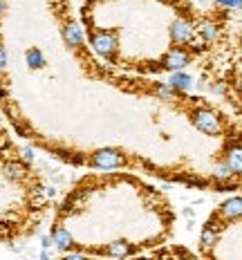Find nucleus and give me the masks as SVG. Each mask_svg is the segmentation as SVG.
Returning a JSON list of instances; mask_svg holds the SVG:
<instances>
[{"label": "nucleus", "instance_id": "8", "mask_svg": "<svg viewBox=\"0 0 242 260\" xmlns=\"http://www.w3.org/2000/svg\"><path fill=\"white\" fill-rule=\"evenodd\" d=\"M52 240H54V245H56L61 251H65V249H70L74 245V238L72 234H70L67 229H63V226H58V229H54V234H52Z\"/></svg>", "mask_w": 242, "mask_h": 260}, {"label": "nucleus", "instance_id": "7", "mask_svg": "<svg viewBox=\"0 0 242 260\" xmlns=\"http://www.w3.org/2000/svg\"><path fill=\"white\" fill-rule=\"evenodd\" d=\"M103 251L108 253V256H112V258H123V256H130L134 249H132L130 242H126V240H115V242H110L108 247H103Z\"/></svg>", "mask_w": 242, "mask_h": 260}, {"label": "nucleus", "instance_id": "17", "mask_svg": "<svg viewBox=\"0 0 242 260\" xmlns=\"http://www.w3.org/2000/svg\"><path fill=\"white\" fill-rule=\"evenodd\" d=\"M25 159L31 161V159H34V153H31V150H25Z\"/></svg>", "mask_w": 242, "mask_h": 260}, {"label": "nucleus", "instance_id": "18", "mask_svg": "<svg viewBox=\"0 0 242 260\" xmlns=\"http://www.w3.org/2000/svg\"><path fill=\"white\" fill-rule=\"evenodd\" d=\"M3 9H5V0H0V16H3Z\"/></svg>", "mask_w": 242, "mask_h": 260}, {"label": "nucleus", "instance_id": "6", "mask_svg": "<svg viewBox=\"0 0 242 260\" xmlns=\"http://www.w3.org/2000/svg\"><path fill=\"white\" fill-rule=\"evenodd\" d=\"M240 213H242V200L233 198V200H227V202L220 207V211L215 213V218H222L224 224H229L231 220H238Z\"/></svg>", "mask_w": 242, "mask_h": 260}, {"label": "nucleus", "instance_id": "2", "mask_svg": "<svg viewBox=\"0 0 242 260\" xmlns=\"http://www.w3.org/2000/svg\"><path fill=\"white\" fill-rule=\"evenodd\" d=\"M191 121L204 135H220V130H222V119L215 115L211 108H197V110H193Z\"/></svg>", "mask_w": 242, "mask_h": 260}, {"label": "nucleus", "instance_id": "9", "mask_svg": "<svg viewBox=\"0 0 242 260\" xmlns=\"http://www.w3.org/2000/svg\"><path fill=\"white\" fill-rule=\"evenodd\" d=\"M25 58H27V65H29L31 70H41L43 65H45V56H43V52L39 50V47H31V50H27Z\"/></svg>", "mask_w": 242, "mask_h": 260}, {"label": "nucleus", "instance_id": "10", "mask_svg": "<svg viewBox=\"0 0 242 260\" xmlns=\"http://www.w3.org/2000/svg\"><path fill=\"white\" fill-rule=\"evenodd\" d=\"M224 164H227L231 169V173H235V175L240 173V169H242V153H240L238 146H233V150H229L227 161H224Z\"/></svg>", "mask_w": 242, "mask_h": 260}, {"label": "nucleus", "instance_id": "13", "mask_svg": "<svg viewBox=\"0 0 242 260\" xmlns=\"http://www.w3.org/2000/svg\"><path fill=\"white\" fill-rule=\"evenodd\" d=\"M200 34L204 36V41L213 43L215 36H218V27H215L213 23H202V25H200Z\"/></svg>", "mask_w": 242, "mask_h": 260}, {"label": "nucleus", "instance_id": "14", "mask_svg": "<svg viewBox=\"0 0 242 260\" xmlns=\"http://www.w3.org/2000/svg\"><path fill=\"white\" fill-rule=\"evenodd\" d=\"M5 171H7V175H12V177H23L25 175V166H20V164H16V161H12V164H7L5 166Z\"/></svg>", "mask_w": 242, "mask_h": 260}, {"label": "nucleus", "instance_id": "4", "mask_svg": "<svg viewBox=\"0 0 242 260\" xmlns=\"http://www.w3.org/2000/svg\"><path fill=\"white\" fill-rule=\"evenodd\" d=\"M188 63H191V54H188L182 45L170 47V50L164 54V58H161V65H164L166 70H170V72H177V70H184Z\"/></svg>", "mask_w": 242, "mask_h": 260}, {"label": "nucleus", "instance_id": "1", "mask_svg": "<svg viewBox=\"0 0 242 260\" xmlns=\"http://www.w3.org/2000/svg\"><path fill=\"white\" fill-rule=\"evenodd\" d=\"M90 43H92L94 52L101 54L108 61H115V54L119 50V39H117V31L110 29H96L90 36Z\"/></svg>", "mask_w": 242, "mask_h": 260}, {"label": "nucleus", "instance_id": "16", "mask_svg": "<svg viewBox=\"0 0 242 260\" xmlns=\"http://www.w3.org/2000/svg\"><path fill=\"white\" fill-rule=\"evenodd\" d=\"M215 3L224 5V7H240V0H215Z\"/></svg>", "mask_w": 242, "mask_h": 260}, {"label": "nucleus", "instance_id": "12", "mask_svg": "<svg viewBox=\"0 0 242 260\" xmlns=\"http://www.w3.org/2000/svg\"><path fill=\"white\" fill-rule=\"evenodd\" d=\"M63 34H65V41L70 43V45H74V47L83 45V36H81V31H79L77 25H67Z\"/></svg>", "mask_w": 242, "mask_h": 260}, {"label": "nucleus", "instance_id": "11", "mask_svg": "<svg viewBox=\"0 0 242 260\" xmlns=\"http://www.w3.org/2000/svg\"><path fill=\"white\" fill-rule=\"evenodd\" d=\"M191 77H188V74H184V72H180V70H177V72H173V77H170V88L173 90H188L191 88Z\"/></svg>", "mask_w": 242, "mask_h": 260}, {"label": "nucleus", "instance_id": "3", "mask_svg": "<svg viewBox=\"0 0 242 260\" xmlns=\"http://www.w3.org/2000/svg\"><path fill=\"white\" fill-rule=\"evenodd\" d=\"M126 164V155H123V150H117V148H101L92 153L90 157V166H94V169H119V166Z\"/></svg>", "mask_w": 242, "mask_h": 260}, {"label": "nucleus", "instance_id": "5", "mask_svg": "<svg viewBox=\"0 0 242 260\" xmlns=\"http://www.w3.org/2000/svg\"><path fill=\"white\" fill-rule=\"evenodd\" d=\"M195 36V27L188 23L186 18H175L173 25H170V41L175 45H186V43L193 41Z\"/></svg>", "mask_w": 242, "mask_h": 260}, {"label": "nucleus", "instance_id": "15", "mask_svg": "<svg viewBox=\"0 0 242 260\" xmlns=\"http://www.w3.org/2000/svg\"><path fill=\"white\" fill-rule=\"evenodd\" d=\"M5 68H7V52H5V47L0 45V74L5 72Z\"/></svg>", "mask_w": 242, "mask_h": 260}]
</instances>
